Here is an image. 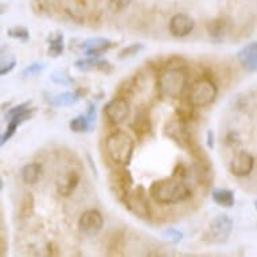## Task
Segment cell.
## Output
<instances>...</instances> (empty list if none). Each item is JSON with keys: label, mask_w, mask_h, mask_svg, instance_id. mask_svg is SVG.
<instances>
[{"label": "cell", "mask_w": 257, "mask_h": 257, "mask_svg": "<svg viewBox=\"0 0 257 257\" xmlns=\"http://www.w3.org/2000/svg\"><path fill=\"white\" fill-rule=\"evenodd\" d=\"M51 80L54 81V82H57V84H62V85L72 84V80H70L68 76L62 74V73H54V74L51 76Z\"/></svg>", "instance_id": "obj_30"}, {"label": "cell", "mask_w": 257, "mask_h": 257, "mask_svg": "<svg viewBox=\"0 0 257 257\" xmlns=\"http://www.w3.org/2000/svg\"><path fill=\"white\" fill-rule=\"evenodd\" d=\"M254 206H256V209H257V201H254Z\"/></svg>", "instance_id": "obj_35"}, {"label": "cell", "mask_w": 257, "mask_h": 257, "mask_svg": "<svg viewBox=\"0 0 257 257\" xmlns=\"http://www.w3.org/2000/svg\"><path fill=\"white\" fill-rule=\"evenodd\" d=\"M76 68L80 70H93V69H98V70H105L106 68H110L109 62L102 61L98 57H90L86 59H80L76 62Z\"/></svg>", "instance_id": "obj_18"}, {"label": "cell", "mask_w": 257, "mask_h": 257, "mask_svg": "<svg viewBox=\"0 0 257 257\" xmlns=\"http://www.w3.org/2000/svg\"><path fill=\"white\" fill-rule=\"evenodd\" d=\"M63 53V35H55L54 38L50 39V46H49V54L51 57H59Z\"/></svg>", "instance_id": "obj_22"}, {"label": "cell", "mask_w": 257, "mask_h": 257, "mask_svg": "<svg viewBox=\"0 0 257 257\" xmlns=\"http://www.w3.org/2000/svg\"><path fill=\"white\" fill-rule=\"evenodd\" d=\"M187 84V74L181 68H170L162 73L158 80V89L166 98L177 100L182 96Z\"/></svg>", "instance_id": "obj_3"}, {"label": "cell", "mask_w": 257, "mask_h": 257, "mask_svg": "<svg viewBox=\"0 0 257 257\" xmlns=\"http://www.w3.org/2000/svg\"><path fill=\"white\" fill-rule=\"evenodd\" d=\"M90 125L92 122L89 120V117L86 114H80L77 116L76 118H73L69 126L73 132H77V134H81V132H86L88 130H90Z\"/></svg>", "instance_id": "obj_20"}, {"label": "cell", "mask_w": 257, "mask_h": 257, "mask_svg": "<svg viewBox=\"0 0 257 257\" xmlns=\"http://www.w3.org/2000/svg\"><path fill=\"white\" fill-rule=\"evenodd\" d=\"M46 68V65L45 63H39V62H35L33 65H30L27 68L22 72V76L25 77H29V76H34V74H38L43 70V69Z\"/></svg>", "instance_id": "obj_26"}, {"label": "cell", "mask_w": 257, "mask_h": 257, "mask_svg": "<svg viewBox=\"0 0 257 257\" xmlns=\"http://www.w3.org/2000/svg\"><path fill=\"white\" fill-rule=\"evenodd\" d=\"M254 159L253 156L246 151L237 152L230 163V173L234 177H248L252 173Z\"/></svg>", "instance_id": "obj_10"}, {"label": "cell", "mask_w": 257, "mask_h": 257, "mask_svg": "<svg viewBox=\"0 0 257 257\" xmlns=\"http://www.w3.org/2000/svg\"><path fill=\"white\" fill-rule=\"evenodd\" d=\"M169 29L174 37L183 38L194 30V21L185 14H175L170 21Z\"/></svg>", "instance_id": "obj_11"}, {"label": "cell", "mask_w": 257, "mask_h": 257, "mask_svg": "<svg viewBox=\"0 0 257 257\" xmlns=\"http://www.w3.org/2000/svg\"><path fill=\"white\" fill-rule=\"evenodd\" d=\"M9 35L15 39H21V41H27V39L30 38L29 30L25 29V27H22V26H17V27L10 29Z\"/></svg>", "instance_id": "obj_25"}, {"label": "cell", "mask_w": 257, "mask_h": 257, "mask_svg": "<svg viewBox=\"0 0 257 257\" xmlns=\"http://www.w3.org/2000/svg\"><path fill=\"white\" fill-rule=\"evenodd\" d=\"M163 237L167 238V240L173 241V242H179V241H182V238H183V233L177 230V229L169 228L163 232Z\"/></svg>", "instance_id": "obj_28"}, {"label": "cell", "mask_w": 257, "mask_h": 257, "mask_svg": "<svg viewBox=\"0 0 257 257\" xmlns=\"http://www.w3.org/2000/svg\"><path fill=\"white\" fill-rule=\"evenodd\" d=\"M110 189L113 191V194L120 199H124L131 191L132 178L128 171L125 170H116L112 171L109 177Z\"/></svg>", "instance_id": "obj_8"}, {"label": "cell", "mask_w": 257, "mask_h": 257, "mask_svg": "<svg viewBox=\"0 0 257 257\" xmlns=\"http://www.w3.org/2000/svg\"><path fill=\"white\" fill-rule=\"evenodd\" d=\"M42 175V166L39 163H29L22 169V179L27 185H35Z\"/></svg>", "instance_id": "obj_16"}, {"label": "cell", "mask_w": 257, "mask_h": 257, "mask_svg": "<svg viewBox=\"0 0 257 257\" xmlns=\"http://www.w3.org/2000/svg\"><path fill=\"white\" fill-rule=\"evenodd\" d=\"M237 59L248 72H257V42H252L237 53Z\"/></svg>", "instance_id": "obj_14"}, {"label": "cell", "mask_w": 257, "mask_h": 257, "mask_svg": "<svg viewBox=\"0 0 257 257\" xmlns=\"http://www.w3.org/2000/svg\"><path fill=\"white\" fill-rule=\"evenodd\" d=\"M207 144H209L210 148L214 147V136H213V132L211 131L207 132Z\"/></svg>", "instance_id": "obj_34"}, {"label": "cell", "mask_w": 257, "mask_h": 257, "mask_svg": "<svg viewBox=\"0 0 257 257\" xmlns=\"http://www.w3.org/2000/svg\"><path fill=\"white\" fill-rule=\"evenodd\" d=\"M232 228V219L229 218L228 215L221 214L211 222L206 237L210 238V242H223V241L228 240V237L230 236Z\"/></svg>", "instance_id": "obj_6"}, {"label": "cell", "mask_w": 257, "mask_h": 257, "mask_svg": "<svg viewBox=\"0 0 257 257\" xmlns=\"http://www.w3.org/2000/svg\"><path fill=\"white\" fill-rule=\"evenodd\" d=\"M112 46H113V43L110 42L109 39L96 37V38L86 39L81 47H82L85 55H89V57H100V55L109 50Z\"/></svg>", "instance_id": "obj_13"}, {"label": "cell", "mask_w": 257, "mask_h": 257, "mask_svg": "<svg viewBox=\"0 0 257 257\" xmlns=\"http://www.w3.org/2000/svg\"><path fill=\"white\" fill-rule=\"evenodd\" d=\"M15 65H17V61H15V59H11L10 62L3 61V62H2V70H0V74H2V76L9 74V73L15 68Z\"/></svg>", "instance_id": "obj_31"}, {"label": "cell", "mask_w": 257, "mask_h": 257, "mask_svg": "<svg viewBox=\"0 0 257 257\" xmlns=\"http://www.w3.org/2000/svg\"><path fill=\"white\" fill-rule=\"evenodd\" d=\"M144 120H146V117H142V116H139V117H136V124H143ZM146 124H147V125L143 128L144 132H147L148 130H150V122H146ZM139 128H140V126H139ZM139 128H136V130H139Z\"/></svg>", "instance_id": "obj_33"}, {"label": "cell", "mask_w": 257, "mask_h": 257, "mask_svg": "<svg viewBox=\"0 0 257 257\" xmlns=\"http://www.w3.org/2000/svg\"><path fill=\"white\" fill-rule=\"evenodd\" d=\"M33 211H34V197H33V194H26L22 199L19 214H21L22 218H27L33 214Z\"/></svg>", "instance_id": "obj_21"}, {"label": "cell", "mask_w": 257, "mask_h": 257, "mask_svg": "<svg viewBox=\"0 0 257 257\" xmlns=\"http://www.w3.org/2000/svg\"><path fill=\"white\" fill-rule=\"evenodd\" d=\"M108 2H109V9L113 13L124 11L130 6V3H131V0H108Z\"/></svg>", "instance_id": "obj_27"}, {"label": "cell", "mask_w": 257, "mask_h": 257, "mask_svg": "<svg viewBox=\"0 0 257 257\" xmlns=\"http://www.w3.org/2000/svg\"><path fill=\"white\" fill-rule=\"evenodd\" d=\"M29 106H30V102H22V104H19V105H15L14 108L9 109V112L5 114V118L7 120V121H10L14 116H17L18 113H21V112H23L25 109H27Z\"/></svg>", "instance_id": "obj_29"}, {"label": "cell", "mask_w": 257, "mask_h": 257, "mask_svg": "<svg viewBox=\"0 0 257 257\" xmlns=\"http://www.w3.org/2000/svg\"><path fill=\"white\" fill-rule=\"evenodd\" d=\"M78 94L73 92H63L59 93V94H55L50 100H47L49 104H51L53 106H69L76 104L78 101Z\"/></svg>", "instance_id": "obj_19"}, {"label": "cell", "mask_w": 257, "mask_h": 257, "mask_svg": "<svg viewBox=\"0 0 257 257\" xmlns=\"http://www.w3.org/2000/svg\"><path fill=\"white\" fill-rule=\"evenodd\" d=\"M213 201L222 207H232L234 205V193L228 189H214L211 193Z\"/></svg>", "instance_id": "obj_17"}, {"label": "cell", "mask_w": 257, "mask_h": 257, "mask_svg": "<svg viewBox=\"0 0 257 257\" xmlns=\"http://www.w3.org/2000/svg\"><path fill=\"white\" fill-rule=\"evenodd\" d=\"M104 225V218L102 214L98 210L90 209V210L84 211L78 219V228L81 232L88 233V234H94L100 232Z\"/></svg>", "instance_id": "obj_9"}, {"label": "cell", "mask_w": 257, "mask_h": 257, "mask_svg": "<svg viewBox=\"0 0 257 257\" xmlns=\"http://www.w3.org/2000/svg\"><path fill=\"white\" fill-rule=\"evenodd\" d=\"M80 182V175L77 171H66L61 174L57 179V191L62 197H69L76 190L77 185Z\"/></svg>", "instance_id": "obj_12"}, {"label": "cell", "mask_w": 257, "mask_h": 257, "mask_svg": "<svg viewBox=\"0 0 257 257\" xmlns=\"http://www.w3.org/2000/svg\"><path fill=\"white\" fill-rule=\"evenodd\" d=\"M34 112H35L34 108H30L29 106L27 109H25L23 112H21V113H18L17 116H14V117L10 120L9 125H7L5 134H3V136H2V146H5V144L7 143V142H9L14 135H15L18 126L33 117Z\"/></svg>", "instance_id": "obj_15"}, {"label": "cell", "mask_w": 257, "mask_h": 257, "mask_svg": "<svg viewBox=\"0 0 257 257\" xmlns=\"http://www.w3.org/2000/svg\"><path fill=\"white\" fill-rule=\"evenodd\" d=\"M207 30L211 37H221L225 33V22L222 19L211 22L210 25L207 26Z\"/></svg>", "instance_id": "obj_24"}, {"label": "cell", "mask_w": 257, "mask_h": 257, "mask_svg": "<svg viewBox=\"0 0 257 257\" xmlns=\"http://www.w3.org/2000/svg\"><path fill=\"white\" fill-rule=\"evenodd\" d=\"M122 201L125 203V206L128 207V210L131 211L132 214H135L136 217H139V218H148L150 217V202H148L147 193L142 186L130 191Z\"/></svg>", "instance_id": "obj_5"}, {"label": "cell", "mask_w": 257, "mask_h": 257, "mask_svg": "<svg viewBox=\"0 0 257 257\" xmlns=\"http://www.w3.org/2000/svg\"><path fill=\"white\" fill-rule=\"evenodd\" d=\"M104 113L110 122L120 124L130 116V104L124 97H114L104 106Z\"/></svg>", "instance_id": "obj_7"}, {"label": "cell", "mask_w": 257, "mask_h": 257, "mask_svg": "<svg viewBox=\"0 0 257 257\" xmlns=\"http://www.w3.org/2000/svg\"><path fill=\"white\" fill-rule=\"evenodd\" d=\"M150 195L160 205H177L191 197V190L181 179L166 178L154 182L150 187Z\"/></svg>", "instance_id": "obj_1"}, {"label": "cell", "mask_w": 257, "mask_h": 257, "mask_svg": "<svg viewBox=\"0 0 257 257\" xmlns=\"http://www.w3.org/2000/svg\"><path fill=\"white\" fill-rule=\"evenodd\" d=\"M106 154L109 159L116 165H130L134 150H135V140L125 131H114L108 135L105 140Z\"/></svg>", "instance_id": "obj_2"}, {"label": "cell", "mask_w": 257, "mask_h": 257, "mask_svg": "<svg viewBox=\"0 0 257 257\" xmlns=\"http://www.w3.org/2000/svg\"><path fill=\"white\" fill-rule=\"evenodd\" d=\"M86 116L89 117L90 122H93L96 120V106H94V104H90V105H89V110L88 113H86Z\"/></svg>", "instance_id": "obj_32"}, {"label": "cell", "mask_w": 257, "mask_h": 257, "mask_svg": "<svg viewBox=\"0 0 257 257\" xmlns=\"http://www.w3.org/2000/svg\"><path fill=\"white\" fill-rule=\"evenodd\" d=\"M217 93L218 89L214 81L207 77H202L195 81L193 85L189 94V101L195 108H205L213 104L217 97Z\"/></svg>", "instance_id": "obj_4"}, {"label": "cell", "mask_w": 257, "mask_h": 257, "mask_svg": "<svg viewBox=\"0 0 257 257\" xmlns=\"http://www.w3.org/2000/svg\"><path fill=\"white\" fill-rule=\"evenodd\" d=\"M144 46L142 43H132L130 46L124 47L120 53H118V58H126V57H132V55L138 54L140 50H143Z\"/></svg>", "instance_id": "obj_23"}]
</instances>
